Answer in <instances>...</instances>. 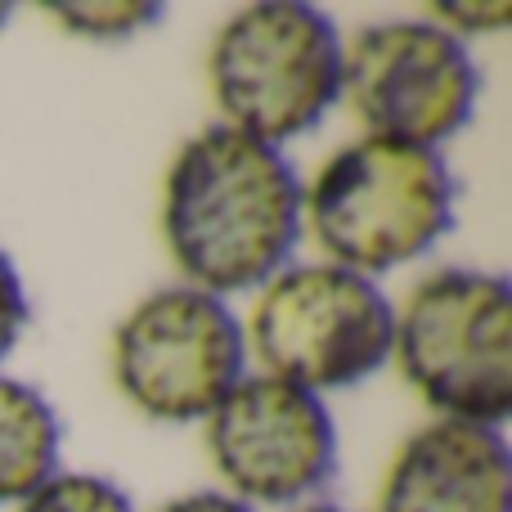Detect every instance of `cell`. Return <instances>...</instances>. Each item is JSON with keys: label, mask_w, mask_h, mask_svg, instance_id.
Listing matches in <instances>:
<instances>
[{"label": "cell", "mask_w": 512, "mask_h": 512, "mask_svg": "<svg viewBox=\"0 0 512 512\" xmlns=\"http://www.w3.org/2000/svg\"><path fill=\"white\" fill-rule=\"evenodd\" d=\"M207 77L225 126L279 149L342 99V36L315 5H248L216 32Z\"/></svg>", "instance_id": "4"}, {"label": "cell", "mask_w": 512, "mask_h": 512, "mask_svg": "<svg viewBox=\"0 0 512 512\" xmlns=\"http://www.w3.org/2000/svg\"><path fill=\"white\" fill-rule=\"evenodd\" d=\"M301 512H346V508H333V504H315V508H301Z\"/></svg>", "instance_id": "16"}, {"label": "cell", "mask_w": 512, "mask_h": 512, "mask_svg": "<svg viewBox=\"0 0 512 512\" xmlns=\"http://www.w3.org/2000/svg\"><path fill=\"white\" fill-rule=\"evenodd\" d=\"M18 512H135V508L113 481L68 472V477H50L41 490H32Z\"/></svg>", "instance_id": "12"}, {"label": "cell", "mask_w": 512, "mask_h": 512, "mask_svg": "<svg viewBox=\"0 0 512 512\" xmlns=\"http://www.w3.org/2000/svg\"><path fill=\"white\" fill-rule=\"evenodd\" d=\"M477 63L441 23L387 18L342 45V95L369 135L436 149L472 122Z\"/></svg>", "instance_id": "7"}, {"label": "cell", "mask_w": 512, "mask_h": 512, "mask_svg": "<svg viewBox=\"0 0 512 512\" xmlns=\"http://www.w3.org/2000/svg\"><path fill=\"white\" fill-rule=\"evenodd\" d=\"M27 324V292H23V279H18L14 261L0 252V360L14 351L18 333Z\"/></svg>", "instance_id": "13"}, {"label": "cell", "mask_w": 512, "mask_h": 512, "mask_svg": "<svg viewBox=\"0 0 512 512\" xmlns=\"http://www.w3.org/2000/svg\"><path fill=\"white\" fill-rule=\"evenodd\" d=\"M436 18L463 27V32H495L512 18L508 5H436Z\"/></svg>", "instance_id": "14"}, {"label": "cell", "mask_w": 512, "mask_h": 512, "mask_svg": "<svg viewBox=\"0 0 512 512\" xmlns=\"http://www.w3.org/2000/svg\"><path fill=\"white\" fill-rule=\"evenodd\" d=\"M207 454L243 499L292 504L333 477L337 432L315 391L256 373L207 418Z\"/></svg>", "instance_id": "8"}, {"label": "cell", "mask_w": 512, "mask_h": 512, "mask_svg": "<svg viewBox=\"0 0 512 512\" xmlns=\"http://www.w3.org/2000/svg\"><path fill=\"white\" fill-rule=\"evenodd\" d=\"M391 351L441 418L499 427L512 414V292L499 274L436 270L414 283Z\"/></svg>", "instance_id": "3"}, {"label": "cell", "mask_w": 512, "mask_h": 512, "mask_svg": "<svg viewBox=\"0 0 512 512\" xmlns=\"http://www.w3.org/2000/svg\"><path fill=\"white\" fill-rule=\"evenodd\" d=\"M508 445L499 427H418L396 450L378 490V512H508Z\"/></svg>", "instance_id": "9"}, {"label": "cell", "mask_w": 512, "mask_h": 512, "mask_svg": "<svg viewBox=\"0 0 512 512\" xmlns=\"http://www.w3.org/2000/svg\"><path fill=\"white\" fill-rule=\"evenodd\" d=\"M239 319L221 297L198 288H162L122 319L113 337V373L122 396L158 423L212 418L243 382Z\"/></svg>", "instance_id": "6"}, {"label": "cell", "mask_w": 512, "mask_h": 512, "mask_svg": "<svg viewBox=\"0 0 512 512\" xmlns=\"http://www.w3.org/2000/svg\"><path fill=\"white\" fill-rule=\"evenodd\" d=\"M9 14H14V9H9V5H0V27L9 23Z\"/></svg>", "instance_id": "17"}, {"label": "cell", "mask_w": 512, "mask_h": 512, "mask_svg": "<svg viewBox=\"0 0 512 512\" xmlns=\"http://www.w3.org/2000/svg\"><path fill=\"white\" fill-rule=\"evenodd\" d=\"M54 18H59L68 32L90 36V41H117V36H131L140 27L158 23L162 5H149V0H81V5H45Z\"/></svg>", "instance_id": "11"}, {"label": "cell", "mask_w": 512, "mask_h": 512, "mask_svg": "<svg viewBox=\"0 0 512 512\" xmlns=\"http://www.w3.org/2000/svg\"><path fill=\"white\" fill-rule=\"evenodd\" d=\"M158 512H252V508L234 495H221V490H194V495H180L171 504H162Z\"/></svg>", "instance_id": "15"}, {"label": "cell", "mask_w": 512, "mask_h": 512, "mask_svg": "<svg viewBox=\"0 0 512 512\" xmlns=\"http://www.w3.org/2000/svg\"><path fill=\"white\" fill-rule=\"evenodd\" d=\"M396 310L378 283L342 265H292L261 288L248 319L265 373L306 391L364 382L391 355Z\"/></svg>", "instance_id": "5"}, {"label": "cell", "mask_w": 512, "mask_h": 512, "mask_svg": "<svg viewBox=\"0 0 512 512\" xmlns=\"http://www.w3.org/2000/svg\"><path fill=\"white\" fill-rule=\"evenodd\" d=\"M306 225V189L279 149L207 126L171 158L162 185V239L198 292L270 283Z\"/></svg>", "instance_id": "1"}, {"label": "cell", "mask_w": 512, "mask_h": 512, "mask_svg": "<svg viewBox=\"0 0 512 512\" xmlns=\"http://www.w3.org/2000/svg\"><path fill=\"white\" fill-rule=\"evenodd\" d=\"M306 221L333 265L364 279L387 274L450 234V167L436 149L360 135L319 167L306 189Z\"/></svg>", "instance_id": "2"}, {"label": "cell", "mask_w": 512, "mask_h": 512, "mask_svg": "<svg viewBox=\"0 0 512 512\" xmlns=\"http://www.w3.org/2000/svg\"><path fill=\"white\" fill-rule=\"evenodd\" d=\"M59 418L36 387L0 373V504L27 499L54 477Z\"/></svg>", "instance_id": "10"}]
</instances>
